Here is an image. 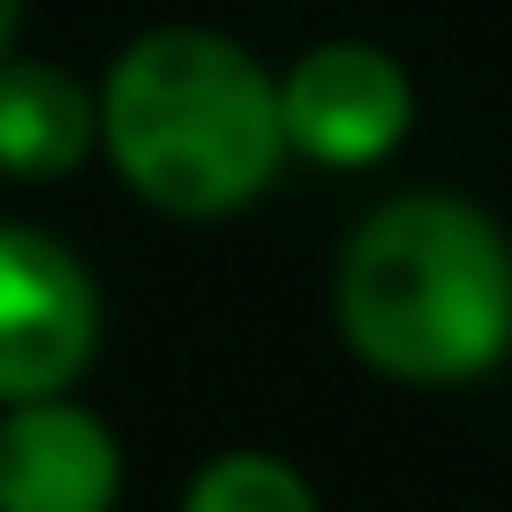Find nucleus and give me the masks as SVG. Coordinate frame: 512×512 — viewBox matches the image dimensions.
Instances as JSON below:
<instances>
[{
    "label": "nucleus",
    "mask_w": 512,
    "mask_h": 512,
    "mask_svg": "<svg viewBox=\"0 0 512 512\" xmlns=\"http://www.w3.org/2000/svg\"><path fill=\"white\" fill-rule=\"evenodd\" d=\"M332 324L392 384H475L512 354V241L452 189L377 204L339 249Z\"/></svg>",
    "instance_id": "f257e3e1"
},
{
    "label": "nucleus",
    "mask_w": 512,
    "mask_h": 512,
    "mask_svg": "<svg viewBox=\"0 0 512 512\" xmlns=\"http://www.w3.org/2000/svg\"><path fill=\"white\" fill-rule=\"evenodd\" d=\"M98 144L128 196L166 219H234L279 181V76L204 23L128 38L98 91Z\"/></svg>",
    "instance_id": "f03ea898"
},
{
    "label": "nucleus",
    "mask_w": 512,
    "mask_h": 512,
    "mask_svg": "<svg viewBox=\"0 0 512 512\" xmlns=\"http://www.w3.org/2000/svg\"><path fill=\"white\" fill-rule=\"evenodd\" d=\"M106 339L98 279L61 234L0 219V407L68 400Z\"/></svg>",
    "instance_id": "7ed1b4c3"
},
{
    "label": "nucleus",
    "mask_w": 512,
    "mask_h": 512,
    "mask_svg": "<svg viewBox=\"0 0 512 512\" xmlns=\"http://www.w3.org/2000/svg\"><path fill=\"white\" fill-rule=\"evenodd\" d=\"M279 128L324 174L384 166L415 128V76L369 38H324L279 76Z\"/></svg>",
    "instance_id": "20e7f679"
},
{
    "label": "nucleus",
    "mask_w": 512,
    "mask_h": 512,
    "mask_svg": "<svg viewBox=\"0 0 512 512\" xmlns=\"http://www.w3.org/2000/svg\"><path fill=\"white\" fill-rule=\"evenodd\" d=\"M121 437L76 400L0 407V512H113Z\"/></svg>",
    "instance_id": "39448f33"
},
{
    "label": "nucleus",
    "mask_w": 512,
    "mask_h": 512,
    "mask_svg": "<svg viewBox=\"0 0 512 512\" xmlns=\"http://www.w3.org/2000/svg\"><path fill=\"white\" fill-rule=\"evenodd\" d=\"M98 151V91L61 61H0V174L68 181Z\"/></svg>",
    "instance_id": "423d86ee"
},
{
    "label": "nucleus",
    "mask_w": 512,
    "mask_h": 512,
    "mask_svg": "<svg viewBox=\"0 0 512 512\" xmlns=\"http://www.w3.org/2000/svg\"><path fill=\"white\" fill-rule=\"evenodd\" d=\"M181 512H324V505L294 460L241 445V452H211L196 467L181 490Z\"/></svg>",
    "instance_id": "0eeeda50"
},
{
    "label": "nucleus",
    "mask_w": 512,
    "mask_h": 512,
    "mask_svg": "<svg viewBox=\"0 0 512 512\" xmlns=\"http://www.w3.org/2000/svg\"><path fill=\"white\" fill-rule=\"evenodd\" d=\"M16 31H23V0H0V61L16 53Z\"/></svg>",
    "instance_id": "6e6552de"
}]
</instances>
